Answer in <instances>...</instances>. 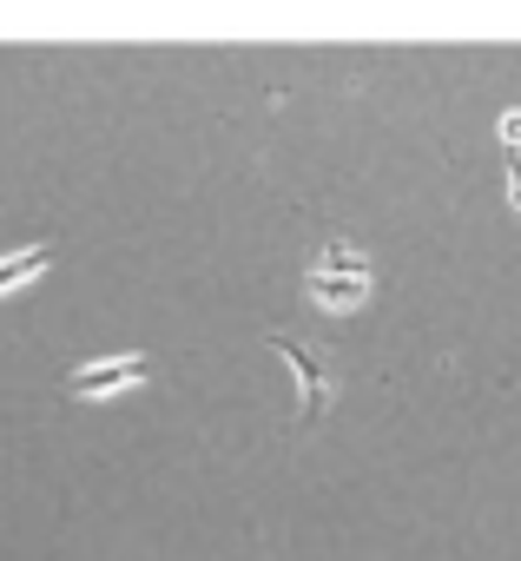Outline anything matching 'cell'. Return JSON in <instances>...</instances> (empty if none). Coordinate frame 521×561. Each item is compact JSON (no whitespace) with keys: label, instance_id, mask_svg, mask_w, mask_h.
I'll use <instances>...</instances> for the list:
<instances>
[{"label":"cell","instance_id":"cell-1","mask_svg":"<svg viewBox=\"0 0 521 561\" xmlns=\"http://www.w3.org/2000/svg\"><path fill=\"white\" fill-rule=\"evenodd\" d=\"M370 285H377V271H370V257H363L350 238H331V244L311 257V271H304L311 305H317V311H331V318L363 311V305H370Z\"/></svg>","mask_w":521,"mask_h":561},{"label":"cell","instance_id":"cell-2","mask_svg":"<svg viewBox=\"0 0 521 561\" xmlns=\"http://www.w3.org/2000/svg\"><path fill=\"white\" fill-rule=\"evenodd\" d=\"M271 351L298 370V383H304V423H317L331 403H337V370H331V357L317 351V344H298V337H271Z\"/></svg>","mask_w":521,"mask_h":561},{"label":"cell","instance_id":"cell-3","mask_svg":"<svg viewBox=\"0 0 521 561\" xmlns=\"http://www.w3.org/2000/svg\"><path fill=\"white\" fill-rule=\"evenodd\" d=\"M146 377H152V357H106V364L73 370L60 390H67L73 403H106V397H119V390H139Z\"/></svg>","mask_w":521,"mask_h":561},{"label":"cell","instance_id":"cell-4","mask_svg":"<svg viewBox=\"0 0 521 561\" xmlns=\"http://www.w3.org/2000/svg\"><path fill=\"white\" fill-rule=\"evenodd\" d=\"M47 264H54V244H27V251H14V257H0V298L27 291L34 277H47Z\"/></svg>","mask_w":521,"mask_h":561},{"label":"cell","instance_id":"cell-5","mask_svg":"<svg viewBox=\"0 0 521 561\" xmlns=\"http://www.w3.org/2000/svg\"><path fill=\"white\" fill-rule=\"evenodd\" d=\"M501 139H508V146H521V113H508V119H501Z\"/></svg>","mask_w":521,"mask_h":561},{"label":"cell","instance_id":"cell-6","mask_svg":"<svg viewBox=\"0 0 521 561\" xmlns=\"http://www.w3.org/2000/svg\"><path fill=\"white\" fill-rule=\"evenodd\" d=\"M508 192H514V205H521V159H508Z\"/></svg>","mask_w":521,"mask_h":561}]
</instances>
